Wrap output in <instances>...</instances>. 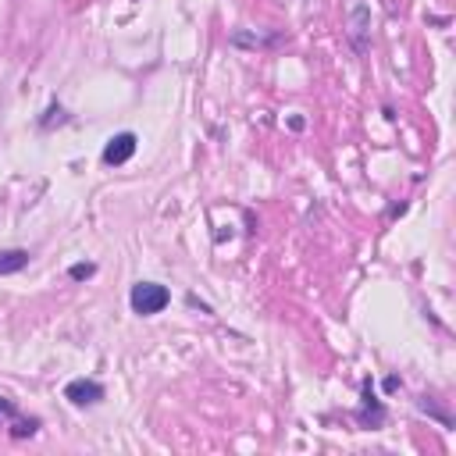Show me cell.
I'll use <instances>...</instances> for the list:
<instances>
[{
  "label": "cell",
  "instance_id": "6da1fadb",
  "mask_svg": "<svg viewBox=\"0 0 456 456\" xmlns=\"http://www.w3.org/2000/svg\"><path fill=\"white\" fill-rule=\"evenodd\" d=\"M128 303H132V310L139 318H153V314H161L171 303V293L164 285H157V282H136L132 293H128Z\"/></svg>",
  "mask_w": 456,
  "mask_h": 456
},
{
  "label": "cell",
  "instance_id": "3957f363",
  "mask_svg": "<svg viewBox=\"0 0 456 456\" xmlns=\"http://www.w3.org/2000/svg\"><path fill=\"white\" fill-rule=\"evenodd\" d=\"M136 153V132H118L103 146V164H125Z\"/></svg>",
  "mask_w": 456,
  "mask_h": 456
},
{
  "label": "cell",
  "instance_id": "7a4b0ae2",
  "mask_svg": "<svg viewBox=\"0 0 456 456\" xmlns=\"http://www.w3.org/2000/svg\"><path fill=\"white\" fill-rule=\"evenodd\" d=\"M64 400L75 403V407H96L103 400V385L93 382V378H75L64 385Z\"/></svg>",
  "mask_w": 456,
  "mask_h": 456
},
{
  "label": "cell",
  "instance_id": "8992f818",
  "mask_svg": "<svg viewBox=\"0 0 456 456\" xmlns=\"http://www.w3.org/2000/svg\"><path fill=\"white\" fill-rule=\"evenodd\" d=\"M11 435H14V439H25V435H36V421H18Z\"/></svg>",
  "mask_w": 456,
  "mask_h": 456
},
{
  "label": "cell",
  "instance_id": "5b68a950",
  "mask_svg": "<svg viewBox=\"0 0 456 456\" xmlns=\"http://www.w3.org/2000/svg\"><path fill=\"white\" fill-rule=\"evenodd\" d=\"M68 275H71L75 282H82V278H93V275H96V268H93V264H71V268H68Z\"/></svg>",
  "mask_w": 456,
  "mask_h": 456
},
{
  "label": "cell",
  "instance_id": "277c9868",
  "mask_svg": "<svg viewBox=\"0 0 456 456\" xmlns=\"http://www.w3.org/2000/svg\"><path fill=\"white\" fill-rule=\"evenodd\" d=\"M29 264L25 250H0V275H18Z\"/></svg>",
  "mask_w": 456,
  "mask_h": 456
},
{
  "label": "cell",
  "instance_id": "52a82bcc",
  "mask_svg": "<svg viewBox=\"0 0 456 456\" xmlns=\"http://www.w3.org/2000/svg\"><path fill=\"white\" fill-rule=\"evenodd\" d=\"M0 417H14V407L7 400H0Z\"/></svg>",
  "mask_w": 456,
  "mask_h": 456
}]
</instances>
